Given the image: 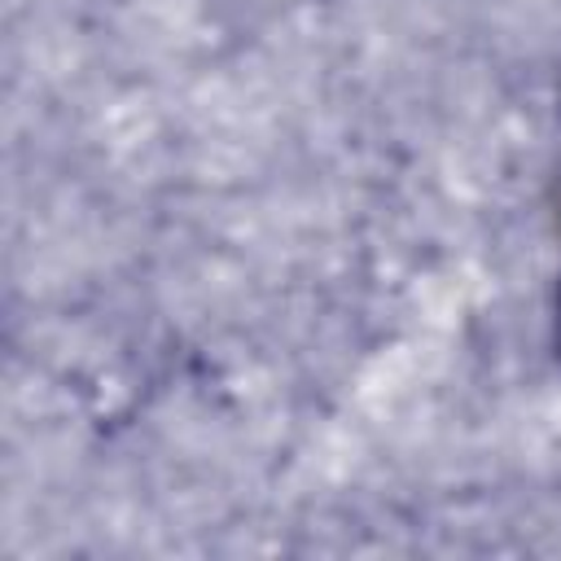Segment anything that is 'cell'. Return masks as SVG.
<instances>
[{"label": "cell", "mask_w": 561, "mask_h": 561, "mask_svg": "<svg viewBox=\"0 0 561 561\" xmlns=\"http://www.w3.org/2000/svg\"><path fill=\"white\" fill-rule=\"evenodd\" d=\"M552 324H557V351H561V289H557V320Z\"/></svg>", "instance_id": "1"}]
</instances>
